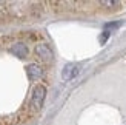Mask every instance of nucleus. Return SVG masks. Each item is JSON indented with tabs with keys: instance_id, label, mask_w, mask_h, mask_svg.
<instances>
[{
	"instance_id": "obj_5",
	"label": "nucleus",
	"mask_w": 126,
	"mask_h": 125,
	"mask_svg": "<svg viewBox=\"0 0 126 125\" xmlns=\"http://www.w3.org/2000/svg\"><path fill=\"white\" fill-rule=\"evenodd\" d=\"M9 51L12 54H16L17 57H26L28 56V46L25 45V43H22V42H17V43H12L11 45Z\"/></svg>"
},
{
	"instance_id": "obj_2",
	"label": "nucleus",
	"mask_w": 126,
	"mask_h": 125,
	"mask_svg": "<svg viewBox=\"0 0 126 125\" xmlns=\"http://www.w3.org/2000/svg\"><path fill=\"white\" fill-rule=\"evenodd\" d=\"M35 56L40 60H43L45 63H49V62H52V59H54L52 49L49 48V45H46V43H39V45L35 46Z\"/></svg>"
},
{
	"instance_id": "obj_6",
	"label": "nucleus",
	"mask_w": 126,
	"mask_h": 125,
	"mask_svg": "<svg viewBox=\"0 0 126 125\" xmlns=\"http://www.w3.org/2000/svg\"><path fill=\"white\" fill-rule=\"evenodd\" d=\"M100 6H108V8H114V6H120L122 3L117 2V0H103V2H98Z\"/></svg>"
},
{
	"instance_id": "obj_4",
	"label": "nucleus",
	"mask_w": 126,
	"mask_h": 125,
	"mask_svg": "<svg viewBox=\"0 0 126 125\" xmlns=\"http://www.w3.org/2000/svg\"><path fill=\"white\" fill-rule=\"evenodd\" d=\"M26 73H28V77L29 80H39L42 76H43V70H42V66L39 65H35V63H31L26 66Z\"/></svg>"
},
{
	"instance_id": "obj_3",
	"label": "nucleus",
	"mask_w": 126,
	"mask_h": 125,
	"mask_svg": "<svg viewBox=\"0 0 126 125\" xmlns=\"http://www.w3.org/2000/svg\"><path fill=\"white\" fill-rule=\"evenodd\" d=\"M79 73H80V66L77 63H68V65H65V68L62 71V77H63V80H71Z\"/></svg>"
},
{
	"instance_id": "obj_7",
	"label": "nucleus",
	"mask_w": 126,
	"mask_h": 125,
	"mask_svg": "<svg viewBox=\"0 0 126 125\" xmlns=\"http://www.w3.org/2000/svg\"><path fill=\"white\" fill-rule=\"evenodd\" d=\"M120 25H122V22H111V23H106L105 25V29H112V28H118V26H120Z\"/></svg>"
},
{
	"instance_id": "obj_1",
	"label": "nucleus",
	"mask_w": 126,
	"mask_h": 125,
	"mask_svg": "<svg viewBox=\"0 0 126 125\" xmlns=\"http://www.w3.org/2000/svg\"><path fill=\"white\" fill-rule=\"evenodd\" d=\"M45 96H46V88L43 85H37L32 91V97H31V108L34 111H39L42 108Z\"/></svg>"
},
{
	"instance_id": "obj_8",
	"label": "nucleus",
	"mask_w": 126,
	"mask_h": 125,
	"mask_svg": "<svg viewBox=\"0 0 126 125\" xmlns=\"http://www.w3.org/2000/svg\"><path fill=\"white\" fill-rule=\"evenodd\" d=\"M109 36H111V31L105 29V31H103V34L100 36V43H105V40H108V39H109Z\"/></svg>"
}]
</instances>
